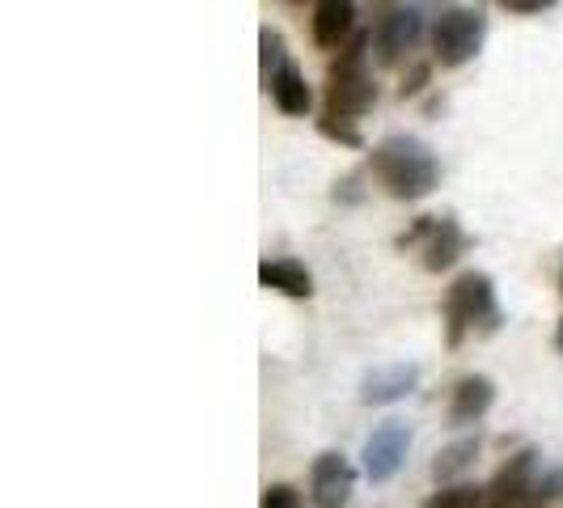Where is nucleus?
Returning <instances> with one entry per match:
<instances>
[{"label":"nucleus","instance_id":"nucleus-1","mask_svg":"<svg viewBox=\"0 0 563 508\" xmlns=\"http://www.w3.org/2000/svg\"><path fill=\"white\" fill-rule=\"evenodd\" d=\"M368 169L377 178V187L390 199H402V203H416V199H428L437 187H441V162L437 153L420 141V136H386V141L373 148L368 157Z\"/></svg>","mask_w":563,"mask_h":508},{"label":"nucleus","instance_id":"nucleus-2","mask_svg":"<svg viewBox=\"0 0 563 508\" xmlns=\"http://www.w3.org/2000/svg\"><path fill=\"white\" fill-rule=\"evenodd\" d=\"M368 38L365 30L352 34V43L331 59L327 68V114H343V119H356L377 107V81L368 77Z\"/></svg>","mask_w":563,"mask_h":508},{"label":"nucleus","instance_id":"nucleus-3","mask_svg":"<svg viewBox=\"0 0 563 508\" xmlns=\"http://www.w3.org/2000/svg\"><path fill=\"white\" fill-rule=\"evenodd\" d=\"M445 343L462 347V339L471 331H496L500 327V306H496V288L487 272H462L445 292Z\"/></svg>","mask_w":563,"mask_h":508},{"label":"nucleus","instance_id":"nucleus-4","mask_svg":"<svg viewBox=\"0 0 563 508\" xmlns=\"http://www.w3.org/2000/svg\"><path fill=\"white\" fill-rule=\"evenodd\" d=\"M487 38V13L471 4H445L432 22V59L441 68H462L479 56Z\"/></svg>","mask_w":563,"mask_h":508},{"label":"nucleus","instance_id":"nucleus-5","mask_svg":"<svg viewBox=\"0 0 563 508\" xmlns=\"http://www.w3.org/2000/svg\"><path fill=\"white\" fill-rule=\"evenodd\" d=\"M402 251H420L423 272H445L466 254V233L457 217H416V225L398 238Z\"/></svg>","mask_w":563,"mask_h":508},{"label":"nucleus","instance_id":"nucleus-6","mask_svg":"<svg viewBox=\"0 0 563 508\" xmlns=\"http://www.w3.org/2000/svg\"><path fill=\"white\" fill-rule=\"evenodd\" d=\"M368 38H373L377 64L395 68L398 59L423 38V9L420 4H386V9H377V22L368 30Z\"/></svg>","mask_w":563,"mask_h":508},{"label":"nucleus","instance_id":"nucleus-7","mask_svg":"<svg viewBox=\"0 0 563 508\" xmlns=\"http://www.w3.org/2000/svg\"><path fill=\"white\" fill-rule=\"evenodd\" d=\"M538 479V450H517L483 487V508H530Z\"/></svg>","mask_w":563,"mask_h":508},{"label":"nucleus","instance_id":"nucleus-8","mask_svg":"<svg viewBox=\"0 0 563 508\" xmlns=\"http://www.w3.org/2000/svg\"><path fill=\"white\" fill-rule=\"evenodd\" d=\"M407 450H411V428L402 420H386L368 432L365 450H361V466L373 483H386L402 471Z\"/></svg>","mask_w":563,"mask_h":508},{"label":"nucleus","instance_id":"nucleus-9","mask_svg":"<svg viewBox=\"0 0 563 508\" xmlns=\"http://www.w3.org/2000/svg\"><path fill=\"white\" fill-rule=\"evenodd\" d=\"M356 487V466L343 453H318L310 466V505L313 508H343Z\"/></svg>","mask_w":563,"mask_h":508},{"label":"nucleus","instance_id":"nucleus-10","mask_svg":"<svg viewBox=\"0 0 563 508\" xmlns=\"http://www.w3.org/2000/svg\"><path fill=\"white\" fill-rule=\"evenodd\" d=\"M420 386V368L416 365H377L365 373V382H361V402L365 407H390L398 398H407L411 390Z\"/></svg>","mask_w":563,"mask_h":508},{"label":"nucleus","instance_id":"nucleus-11","mask_svg":"<svg viewBox=\"0 0 563 508\" xmlns=\"http://www.w3.org/2000/svg\"><path fill=\"white\" fill-rule=\"evenodd\" d=\"M492 402H496V382L483 377V373H466V377H457L450 395V423L453 428H471L492 411Z\"/></svg>","mask_w":563,"mask_h":508},{"label":"nucleus","instance_id":"nucleus-12","mask_svg":"<svg viewBox=\"0 0 563 508\" xmlns=\"http://www.w3.org/2000/svg\"><path fill=\"white\" fill-rule=\"evenodd\" d=\"M356 34V4L352 0H322L313 4V43L322 52H343Z\"/></svg>","mask_w":563,"mask_h":508},{"label":"nucleus","instance_id":"nucleus-13","mask_svg":"<svg viewBox=\"0 0 563 508\" xmlns=\"http://www.w3.org/2000/svg\"><path fill=\"white\" fill-rule=\"evenodd\" d=\"M258 284H263V288H276L284 297H297V301L313 297L310 267L297 263V258H263V263H258Z\"/></svg>","mask_w":563,"mask_h":508},{"label":"nucleus","instance_id":"nucleus-14","mask_svg":"<svg viewBox=\"0 0 563 508\" xmlns=\"http://www.w3.org/2000/svg\"><path fill=\"white\" fill-rule=\"evenodd\" d=\"M267 93H272V102L280 107L284 114H310V107H313V89H310V81H306V73L288 59L280 73L267 81Z\"/></svg>","mask_w":563,"mask_h":508},{"label":"nucleus","instance_id":"nucleus-15","mask_svg":"<svg viewBox=\"0 0 563 508\" xmlns=\"http://www.w3.org/2000/svg\"><path fill=\"white\" fill-rule=\"evenodd\" d=\"M479 450H483L479 437H457V441H450V445H441L437 457H432V479L441 483V487L453 483L462 471H471V466H475Z\"/></svg>","mask_w":563,"mask_h":508},{"label":"nucleus","instance_id":"nucleus-16","mask_svg":"<svg viewBox=\"0 0 563 508\" xmlns=\"http://www.w3.org/2000/svg\"><path fill=\"white\" fill-rule=\"evenodd\" d=\"M420 508H483V487L479 483H445Z\"/></svg>","mask_w":563,"mask_h":508},{"label":"nucleus","instance_id":"nucleus-17","mask_svg":"<svg viewBox=\"0 0 563 508\" xmlns=\"http://www.w3.org/2000/svg\"><path fill=\"white\" fill-rule=\"evenodd\" d=\"M318 132H322L327 141L343 144V148H361V144H365L361 128H356L352 119H343V114H322V119H318Z\"/></svg>","mask_w":563,"mask_h":508},{"label":"nucleus","instance_id":"nucleus-18","mask_svg":"<svg viewBox=\"0 0 563 508\" xmlns=\"http://www.w3.org/2000/svg\"><path fill=\"white\" fill-rule=\"evenodd\" d=\"M258 47H263V85H267L272 77H276V73H280L284 64H288V56H284L280 30H272V26L258 30Z\"/></svg>","mask_w":563,"mask_h":508},{"label":"nucleus","instance_id":"nucleus-19","mask_svg":"<svg viewBox=\"0 0 563 508\" xmlns=\"http://www.w3.org/2000/svg\"><path fill=\"white\" fill-rule=\"evenodd\" d=\"M555 500H563V471L560 466H555V471H538L530 508H547V505H555Z\"/></svg>","mask_w":563,"mask_h":508},{"label":"nucleus","instance_id":"nucleus-20","mask_svg":"<svg viewBox=\"0 0 563 508\" xmlns=\"http://www.w3.org/2000/svg\"><path fill=\"white\" fill-rule=\"evenodd\" d=\"M258 508H301V492L292 483H267Z\"/></svg>","mask_w":563,"mask_h":508},{"label":"nucleus","instance_id":"nucleus-21","mask_svg":"<svg viewBox=\"0 0 563 508\" xmlns=\"http://www.w3.org/2000/svg\"><path fill=\"white\" fill-rule=\"evenodd\" d=\"M428 77H432V64H428V59H423V64H411V73L398 85V98H416L423 85H428Z\"/></svg>","mask_w":563,"mask_h":508},{"label":"nucleus","instance_id":"nucleus-22","mask_svg":"<svg viewBox=\"0 0 563 508\" xmlns=\"http://www.w3.org/2000/svg\"><path fill=\"white\" fill-rule=\"evenodd\" d=\"M508 13H547L551 0H505Z\"/></svg>","mask_w":563,"mask_h":508},{"label":"nucleus","instance_id":"nucleus-23","mask_svg":"<svg viewBox=\"0 0 563 508\" xmlns=\"http://www.w3.org/2000/svg\"><path fill=\"white\" fill-rule=\"evenodd\" d=\"M555 347L563 352V318H560V327H555Z\"/></svg>","mask_w":563,"mask_h":508},{"label":"nucleus","instance_id":"nucleus-24","mask_svg":"<svg viewBox=\"0 0 563 508\" xmlns=\"http://www.w3.org/2000/svg\"><path fill=\"white\" fill-rule=\"evenodd\" d=\"M560 292H563V272H560Z\"/></svg>","mask_w":563,"mask_h":508}]
</instances>
